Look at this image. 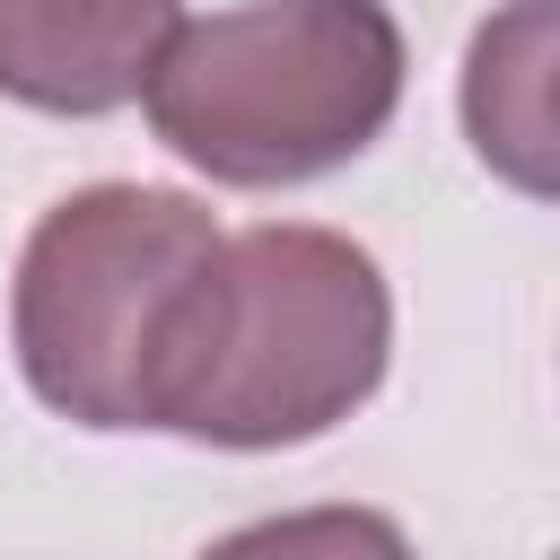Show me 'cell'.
<instances>
[{
    "instance_id": "1",
    "label": "cell",
    "mask_w": 560,
    "mask_h": 560,
    "mask_svg": "<svg viewBox=\"0 0 560 560\" xmlns=\"http://www.w3.org/2000/svg\"><path fill=\"white\" fill-rule=\"evenodd\" d=\"M394 298L368 245L341 228H245L219 236L158 429L192 446H306L385 385Z\"/></svg>"
},
{
    "instance_id": "2",
    "label": "cell",
    "mask_w": 560,
    "mask_h": 560,
    "mask_svg": "<svg viewBox=\"0 0 560 560\" xmlns=\"http://www.w3.org/2000/svg\"><path fill=\"white\" fill-rule=\"evenodd\" d=\"M140 105L149 131L210 184H315L394 122L402 26L385 0H245L184 18Z\"/></svg>"
},
{
    "instance_id": "3",
    "label": "cell",
    "mask_w": 560,
    "mask_h": 560,
    "mask_svg": "<svg viewBox=\"0 0 560 560\" xmlns=\"http://www.w3.org/2000/svg\"><path fill=\"white\" fill-rule=\"evenodd\" d=\"M210 262L219 219L192 192L88 184L52 201L9 280V341L35 402L79 429H158Z\"/></svg>"
},
{
    "instance_id": "4",
    "label": "cell",
    "mask_w": 560,
    "mask_h": 560,
    "mask_svg": "<svg viewBox=\"0 0 560 560\" xmlns=\"http://www.w3.org/2000/svg\"><path fill=\"white\" fill-rule=\"evenodd\" d=\"M175 26L184 0H0V96L70 122L122 114Z\"/></svg>"
},
{
    "instance_id": "5",
    "label": "cell",
    "mask_w": 560,
    "mask_h": 560,
    "mask_svg": "<svg viewBox=\"0 0 560 560\" xmlns=\"http://www.w3.org/2000/svg\"><path fill=\"white\" fill-rule=\"evenodd\" d=\"M464 131L516 192H551V0H516L472 35Z\"/></svg>"
},
{
    "instance_id": "6",
    "label": "cell",
    "mask_w": 560,
    "mask_h": 560,
    "mask_svg": "<svg viewBox=\"0 0 560 560\" xmlns=\"http://www.w3.org/2000/svg\"><path fill=\"white\" fill-rule=\"evenodd\" d=\"M201 560H420V551L385 508H289L219 534Z\"/></svg>"
}]
</instances>
